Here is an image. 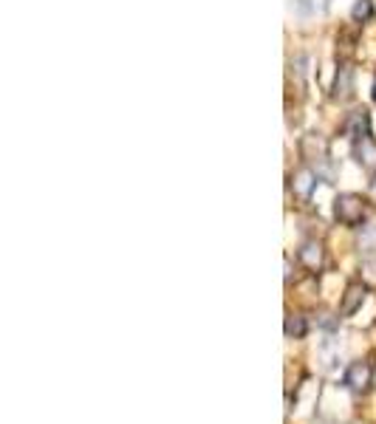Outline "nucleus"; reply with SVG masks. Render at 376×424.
<instances>
[{"label":"nucleus","instance_id":"nucleus-1","mask_svg":"<svg viewBox=\"0 0 376 424\" xmlns=\"http://www.w3.org/2000/svg\"><path fill=\"white\" fill-rule=\"evenodd\" d=\"M365 212H368L365 210V201L357 193H342L334 201V218L340 223H345V226H360L365 221Z\"/></svg>","mask_w":376,"mask_h":424},{"label":"nucleus","instance_id":"nucleus-2","mask_svg":"<svg viewBox=\"0 0 376 424\" xmlns=\"http://www.w3.org/2000/svg\"><path fill=\"white\" fill-rule=\"evenodd\" d=\"M342 385L351 390V393H368L371 390V385H374V365L371 362H351L348 365V370H345V376H342Z\"/></svg>","mask_w":376,"mask_h":424},{"label":"nucleus","instance_id":"nucleus-3","mask_svg":"<svg viewBox=\"0 0 376 424\" xmlns=\"http://www.w3.org/2000/svg\"><path fill=\"white\" fill-rule=\"evenodd\" d=\"M342 133H345L348 139H354V141L371 136V113H368L365 108L351 111V113L345 116V122H342Z\"/></svg>","mask_w":376,"mask_h":424},{"label":"nucleus","instance_id":"nucleus-4","mask_svg":"<svg viewBox=\"0 0 376 424\" xmlns=\"http://www.w3.org/2000/svg\"><path fill=\"white\" fill-rule=\"evenodd\" d=\"M365 294H368V286L365 283H348V288L342 294V303H340V314L342 317H354L362 308Z\"/></svg>","mask_w":376,"mask_h":424},{"label":"nucleus","instance_id":"nucleus-5","mask_svg":"<svg viewBox=\"0 0 376 424\" xmlns=\"http://www.w3.org/2000/svg\"><path fill=\"white\" fill-rule=\"evenodd\" d=\"M317 173L311 170V167H298L295 173H292V193L300 198V201H311V193H314V187H317Z\"/></svg>","mask_w":376,"mask_h":424},{"label":"nucleus","instance_id":"nucleus-6","mask_svg":"<svg viewBox=\"0 0 376 424\" xmlns=\"http://www.w3.org/2000/svg\"><path fill=\"white\" fill-rule=\"evenodd\" d=\"M298 258H300V263L308 272H320L322 263H325V249H322L320 241H305L300 246V252H298Z\"/></svg>","mask_w":376,"mask_h":424},{"label":"nucleus","instance_id":"nucleus-7","mask_svg":"<svg viewBox=\"0 0 376 424\" xmlns=\"http://www.w3.org/2000/svg\"><path fill=\"white\" fill-rule=\"evenodd\" d=\"M300 156L305 161H320L328 158V141L322 139L320 133H305L300 139Z\"/></svg>","mask_w":376,"mask_h":424},{"label":"nucleus","instance_id":"nucleus-8","mask_svg":"<svg viewBox=\"0 0 376 424\" xmlns=\"http://www.w3.org/2000/svg\"><path fill=\"white\" fill-rule=\"evenodd\" d=\"M354 158L360 161V167H362V170L376 173V141L371 139V136L354 141Z\"/></svg>","mask_w":376,"mask_h":424},{"label":"nucleus","instance_id":"nucleus-9","mask_svg":"<svg viewBox=\"0 0 376 424\" xmlns=\"http://www.w3.org/2000/svg\"><path fill=\"white\" fill-rule=\"evenodd\" d=\"M331 96H334V99H340V102H345V99H351V96H354V69H351V66H340V71H337V79H334V91H331Z\"/></svg>","mask_w":376,"mask_h":424},{"label":"nucleus","instance_id":"nucleus-10","mask_svg":"<svg viewBox=\"0 0 376 424\" xmlns=\"http://www.w3.org/2000/svg\"><path fill=\"white\" fill-rule=\"evenodd\" d=\"M295 11L300 17H317L328 11V0H295Z\"/></svg>","mask_w":376,"mask_h":424},{"label":"nucleus","instance_id":"nucleus-11","mask_svg":"<svg viewBox=\"0 0 376 424\" xmlns=\"http://www.w3.org/2000/svg\"><path fill=\"white\" fill-rule=\"evenodd\" d=\"M283 328H286V337L303 340V337H305V331H308V323H305V317H300V314H289Z\"/></svg>","mask_w":376,"mask_h":424},{"label":"nucleus","instance_id":"nucleus-12","mask_svg":"<svg viewBox=\"0 0 376 424\" xmlns=\"http://www.w3.org/2000/svg\"><path fill=\"white\" fill-rule=\"evenodd\" d=\"M360 252L365 258H376V223L362 229V235H360Z\"/></svg>","mask_w":376,"mask_h":424},{"label":"nucleus","instance_id":"nucleus-13","mask_svg":"<svg viewBox=\"0 0 376 424\" xmlns=\"http://www.w3.org/2000/svg\"><path fill=\"white\" fill-rule=\"evenodd\" d=\"M351 17L354 23H368L374 17V0H357L351 9Z\"/></svg>","mask_w":376,"mask_h":424},{"label":"nucleus","instance_id":"nucleus-14","mask_svg":"<svg viewBox=\"0 0 376 424\" xmlns=\"http://www.w3.org/2000/svg\"><path fill=\"white\" fill-rule=\"evenodd\" d=\"M305 66H308V60H305V57H303V54H298V57H295V60H292V63H289V69H292V74H298V79H305Z\"/></svg>","mask_w":376,"mask_h":424},{"label":"nucleus","instance_id":"nucleus-15","mask_svg":"<svg viewBox=\"0 0 376 424\" xmlns=\"http://www.w3.org/2000/svg\"><path fill=\"white\" fill-rule=\"evenodd\" d=\"M292 281V261H289V258H286V283Z\"/></svg>","mask_w":376,"mask_h":424},{"label":"nucleus","instance_id":"nucleus-16","mask_svg":"<svg viewBox=\"0 0 376 424\" xmlns=\"http://www.w3.org/2000/svg\"><path fill=\"white\" fill-rule=\"evenodd\" d=\"M374 102H376V79H374Z\"/></svg>","mask_w":376,"mask_h":424}]
</instances>
